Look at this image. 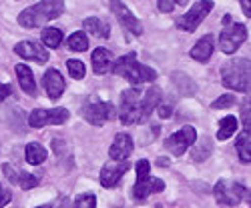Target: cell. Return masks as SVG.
Masks as SVG:
<instances>
[{
	"instance_id": "1",
	"label": "cell",
	"mask_w": 251,
	"mask_h": 208,
	"mask_svg": "<svg viewBox=\"0 0 251 208\" xmlns=\"http://www.w3.org/2000/svg\"><path fill=\"white\" fill-rule=\"evenodd\" d=\"M62 12H65V2L62 0H40L38 4L18 14V22L25 28H36L40 24L58 18Z\"/></svg>"
},
{
	"instance_id": "2",
	"label": "cell",
	"mask_w": 251,
	"mask_h": 208,
	"mask_svg": "<svg viewBox=\"0 0 251 208\" xmlns=\"http://www.w3.org/2000/svg\"><path fill=\"white\" fill-rule=\"evenodd\" d=\"M113 72L117 76L127 78L133 86L147 84V82H153L157 78V72L153 68H149V66L141 64V62L137 60V54L135 52L125 54L117 62H113Z\"/></svg>"
},
{
	"instance_id": "3",
	"label": "cell",
	"mask_w": 251,
	"mask_h": 208,
	"mask_svg": "<svg viewBox=\"0 0 251 208\" xmlns=\"http://www.w3.org/2000/svg\"><path fill=\"white\" fill-rule=\"evenodd\" d=\"M249 58H231L221 66V82L225 88L249 92Z\"/></svg>"
},
{
	"instance_id": "4",
	"label": "cell",
	"mask_w": 251,
	"mask_h": 208,
	"mask_svg": "<svg viewBox=\"0 0 251 208\" xmlns=\"http://www.w3.org/2000/svg\"><path fill=\"white\" fill-rule=\"evenodd\" d=\"M165 190V182L161 178L151 176V164L149 160L141 158L137 162V182H135V188H133V196L137 200H145L149 194H157Z\"/></svg>"
},
{
	"instance_id": "5",
	"label": "cell",
	"mask_w": 251,
	"mask_h": 208,
	"mask_svg": "<svg viewBox=\"0 0 251 208\" xmlns=\"http://www.w3.org/2000/svg\"><path fill=\"white\" fill-rule=\"evenodd\" d=\"M119 120L125 126L131 124H141V92L137 86L127 88L121 92V102H119Z\"/></svg>"
},
{
	"instance_id": "6",
	"label": "cell",
	"mask_w": 251,
	"mask_h": 208,
	"mask_svg": "<svg viewBox=\"0 0 251 208\" xmlns=\"http://www.w3.org/2000/svg\"><path fill=\"white\" fill-rule=\"evenodd\" d=\"M213 194H215V200L221 206H237L245 198L249 202V188H245L241 182L219 180L215 184V188H213Z\"/></svg>"
},
{
	"instance_id": "7",
	"label": "cell",
	"mask_w": 251,
	"mask_h": 208,
	"mask_svg": "<svg viewBox=\"0 0 251 208\" xmlns=\"http://www.w3.org/2000/svg\"><path fill=\"white\" fill-rule=\"evenodd\" d=\"M213 10V2L211 0H199L197 4H193L189 10H187L181 18H177V28L185 30V32H193L197 30V26L207 18V14Z\"/></svg>"
},
{
	"instance_id": "8",
	"label": "cell",
	"mask_w": 251,
	"mask_h": 208,
	"mask_svg": "<svg viewBox=\"0 0 251 208\" xmlns=\"http://www.w3.org/2000/svg\"><path fill=\"white\" fill-rule=\"evenodd\" d=\"M80 114H82V118H85L89 124H93V126H102L107 120L117 116V110H115V106L111 102L91 100V102H87L85 106H82Z\"/></svg>"
},
{
	"instance_id": "9",
	"label": "cell",
	"mask_w": 251,
	"mask_h": 208,
	"mask_svg": "<svg viewBox=\"0 0 251 208\" xmlns=\"http://www.w3.org/2000/svg\"><path fill=\"white\" fill-rule=\"evenodd\" d=\"M71 112L67 108H36L28 116V124L32 128H45V126H58L69 120Z\"/></svg>"
},
{
	"instance_id": "10",
	"label": "cell",
	"mask_w": 251,
	"mask_h": 208,
	"mask_svg": "<svg viewBox=\"0 0 251 208\" xmlns=\"http://www.w3.org/2000/svg\"><path fill=\"white\" fill-rule=\"evenodd\" d=\"M247 40V28L245 24L233 22V24H225V28L219 34V48L225 54H233L237 48Z\"/></svg>"
},
{
	"instance_id": "11",
	"label": "cell",
	"mask_w": 251,
	"mask_h": 208,
	"mask_svg": "<svg viewBox=\"0 0 251 208\" xmlns=\"http://www.w3.org/2000/svg\"><path fill=\"white\" fill-rule=\"evenodd\" d=\"M195 140H197L195 128L193 126H183L181 130H177L171 136L165 138V148H167V152H171L173 156H181Z\"/></svg>"
},
{
	"instance_id": "12",
	"label": "cell",
	"mask_w": 251,
	"mask_h": 208,
	"mask_svg": "<svg viewBox=\"0 0 251 208\" xmlns=\"http://www.w3.org/2000/svg\"><path fill=\"white\" fill-rule=\"evenodd\" d=\"M111 4V10L113 14L119 18V24H123V28H127L131 34L135 36H141L143 34V26H141V20L125 6V2H121V0H109Z\"/></svg>"
},
{
	"instance_id": "13",
	"label": "cell",
	"mask_w": 251,
	"mask_h": 208,
	"mask_svg": "<svg viewBox=\"0 0 251 208\" xmlns=\"http://www.w3.org/2000/svg\"><path fill=\"white\" fill-rule=\"evenodd\" d=\"M129 168H131V164L127 160H113L111 158V162L104 164L102 170H100V186L102 188H115L119 184V180L123 178V174Z\"/></svg>"
},
{
	"instance_id": "14",
	"label": "cell",
	"mask_w": 251,
	"mask_h": 208,
	"mask_svg": "<svg viewBox=\"0 0 251 208\" xmlns=\"http://www.w3.org/2000/svg\"><path fill=\"white\" fill-rule=\"evenodd\" d=\"M14 52L18 56H23L25 60H32L36 64H47L49 60V52L45 48V44L36 42V40H23L14 46Z\"/></svg>"
},
{
	"instance_id": "15",
	"label": "cell",
	"mask_w": 251,
	"mask_h": 208,
	"mask_svg": "<svg viewBox=\"0 0 251 208\" xmlns=\"http://www.w3.org/2000/svg\"><path fill=\"white\" fill-rule=\"evenodd\" d=\"M43 86L50 100H58L62 92H65V78H62V74L56 68H50L43 76Z\"/></svg>"
},
{
	"instance_id": "16",
	"label": "cell",
	"mask_w": 251,
	"mask_h": 208,
	"mask_svg": "<svg viewBox=\"0 0 251 208\" xmlns=\"http://www.w3.org/2000/svg\"><path fill=\"white\" fill-rule=\"evenodd\" d=\"M133 148H135V142H133L131 134H127V132H119V134L115 136V142L111 144L109 154H111L113 160H127V158L131 156Z\"/></svg>"
},
{
	"instance_id": "17",
	"label": "cell",
	"mask_w": 251,
	"mask_h": 208,
	"mask_svg": "<svg viewBox=\"0 0 251 208\" xmlns=\"http://www.w3.org/2000/svg\"><path fill=\"white\" fill-rule=\"evenodd\" d=\"M161 88L159 86H151L147 92H145V96L141 98V124L147 122L151 118V114L155 112V108L161 104Z\"/></svg>"
},
{
	"instance_id": "18",
	"label": "cell",
	"mask_w": 251,
	"mask_h": 208,
	"mask_svg": "<svg viewBox=\"0 0 251 208\" xmlns=\"http://www.w3.org/2000/svg\"><path fill=\"white\" fill-rule=\"evenodd\" d=\"M2 172L12 184H18L23 190H30L34 186H38V176L28 174V172H16L10 164H2Z\"/></svg>"
},
{
	"instance_id": "19",
	"label": "cell",
	"mask_w": 251,
	"mask_h": 208,
	"mask_svg": "<svg viewBox=\"0 0 251 208\" xmlns=\"http://www.w3.org/2000/svg\"><path fill=\"white\" fill-rule=\"evenodd\" d=\"M91 60H93V70H95V74L100 76V74H107V72L113 68L115 56H113V52L107 50V48H97V50L93 52Z\"/></svg>"
},
{
	"instance_id": "20",
	"label": "cell",
	"mask_w": 251,
	"mask_h": 208,
	"mask_svg": "<svg viewBox=\"0 0 251 208\" xmlns=\"http://www.w3.org/2000/svg\"><path fill=\"white\" fill-rule=\"evenodd\" d=\"M213 48H215V38L211 34H205L203 38L197 40V44L191 48V58L197 60V62H207L213 54Z\"/></svg>"
},
{
	"instance_id": "21",
	"label": "cell",
	"mask_w": 251,
	"mask_h": 208,
	"mask_svg": "<svg viewBox=\"0 0 251 208\" xmlns=\"http://www.w3.org/2000/svg\"><path fill=\"white\" fill-rule=\"evenodd\" d=\"M14 72H16V78H18L20 88H23L28 96H32V98H34V96L38 94V90H36V80H34L32 70H30L26 64H16Z\"/></svg>"
},
{
	"instance_id": "22",
	"label": "cell",
	"mask_w": 251,
	"mask_h": 208,
	"mask_svg": "<svg viewBox=\"0 0 251 208\" xmlns=\"http://www.w3.org/2000/svg\"><path fill=\"white\" fill-rule=\"evenodd\" d=\"M171 84H173V88H177L179 90V94H183V96H193L195 92H197V84L195 82L187 76V74H183V72H173L171 74Z\"/></svg>"
},
{
	"instance_id": "23",
	"label": "cell",
	"mask_w": 251,
	"mask_h": 208,
	"mask_svg": "<svg viewBox=\"0 0 251 208\" xmlns=\"http://www.w3.org/2000/svg\"><path fill=\"white\" fill-rule=\"evenodd\" d=\"M82 28L95 36H99V38H109V34H111V26L97 16H89V18L82 20Z\"/></svg>"
},
{
	"instance_id": "24",
	"label": "cell",
	"mask_w": 251,
	"mask_h": 208,
	"mask_svg": "<svg viewBox=\"0 0 251 208\" xmlns=\"http://www.w3.org/2000/svg\"><path fill=\"white\" fill-rule=\"evenodd\" d=\"M191 146H193L191 158H193L195 162H203V160H207L209 156H211V152H213V142H211V138H207V136L199 138V142H197V144L193 142Z\"/></svg>"
},
{
	"instance_id": "25",
	"label": "cell",
	"mask_w": 251,
	"mask_h": 208,
	"mask_svg": "<svg viewBox=\"0 0 251 208\" xmlns=\"http://www.w3.org/2000/svg\"><path fill=\"white\" fill-rule=\"evenodd\" d=\"M25 156H26V162L32 164V166H38V164H43L47 160V150L43 144H38V142H30L26 150H25Z\"/></svg>"
},
{
	"instance_id": "26",
	"label": "cell",
	"mask_w": 251,
	"mask_h": 208,
	"mask_svg": "<svg viewBox=\"0 0 251 208\" xmlns=\"http://www.w3.org/2000/svg\"><path fill=\"white\" fill-rule=\"evenodd\" d=\"M235 148H237L239 160H241L243 164H249V162H251V136H249V132H243V134L237 136Z\"/></svg>"
},
{
	"instance_id": "27",
	"label": "cell",
	"mask_w": 251,
	"mask_h": 208,
	"mask_svg": "<svg viewBox=\"0 0 251 208\" xmlns=\"http://www.w3.org/2000/svg\"><path fill=\"white\" fill-rule=\"evenodd\" d=\"M237 130V118L235 116H225L219 122V130H217V140H227L231 134Z\"/></svg>"
},
{
	"instance_id": "28",
	"label": "cell",
	"mask_w": 251,
	"mask_h": 208,
	"mask_svg": "<svg viewBox=\"0 0 251 208\" xmlns=\"http://www.w3.org/2000/svg\"><path fill=\"white\" fill-rule=\"evenodd\" d=\"M40 40L47 48H58L62 42V32L58 28H45L43 34H40Z\"/></svg>"
},
{
	"instance_id": "29",
	"label": "cell",
	"mask_w": 251,
	"mask_h": 208,
	"mask_svg": "<svg viewBox=\"0 0 251 208\" xmlns=\"http://www.w3.org/2000/svg\"><path fill=\"white\" fill-rule=\"evenodd\" d=\"M69 48L75 52H82L89 48V36L87 32H73L69 36Z\"/></svg>"
},
{
	"instance_id": "30",
	"label": "cell",
	"mask_w": 251,
	"mask_h": 208,
	"mask_svg": "<svg viewBox=\"0 0 251 208\" xmlns=\"http://www.w3.org/2000/svg\"><path fill=\"white\" fill-rule=\"evenodd\" d=\"M73 206H75V208H95V206H97V196H95L93 192H89V194H78V196L75 198Z\"/></svg>"
},
{
	"instance_id": "31",
	"label": "cell",
	"mask_w": 251,
	"mask_h": 208,
	"mask_svg": "<svg viewBox=\"0 0 251 208\" xmlns=\"http://www.w3.org/2000/svg\"><path fill=\"white\" fill-rule=\"evenodd\" d=\"M235 102H237V100H235V96H233L231 92H227V94H223V96H219V98H215V100H213L211 108H215V110H221V108H231Z\"/></svg>"
},
{
	"instance_id": "32",
	"label": "cell",
	"mask_w": 251,
	"mask_h": 208,
	"mask_svg": "<svg viewBox=\"0 0 251 208\" xmlns=\"http://www.w3.org/2000/svg\"><path fill=\"white\" fill-rule=\"evenodd\" d=\"M67 68H69V74L73 76V78H76V80H80V78H85V64H82L80 60H67Z\"/></svg>"
},
{
	"instance_id": "33",
	"label": "cell",
	"mask_w": 251,
	"mask_h": 208,
	"mask_svg": "<svg viewBox=\"0 0 251 208\" xmlns=\"http://www.w3.org/2000/svg\"><path fill=\"white\" fill-rule=\"evenodd\" d=\"M189 0H159V12L167 14V12H173L175 6H185Z\"/></svg>"
},
{
	"instance_id": "34",
	"label": "cell",
	"mask_w": 251,
	"mask_h": 208,
	"mask_svg": "<svg viewBox=\"0 0 251 208\" xmlns=\"http://www.w3.org/2000/svg\"><path fill=\"white\" fill-rule=\"evenodd\" d=\"M249 118H251V116H249V98H245V100L241 102V122H243L245 132L251 130V120H249Z\"/></svg>"
},
{
	"instance_id": "35",
	"label": "cell",
	"mask_w": 251,
	"mask_h": 208,
	"mask_svg": "<svg viewBox=\"0 0 251 208\" xmlns=\"http://www.w3.org/2000/svg\"><path fill=\"white\" fill-rule=\"evenodd\" d=\"M10 198H12L10 190H8V188H4V186H2V184H0V206H4V204H8V202H10Z\"/></svg>"
},
{
	"instance_id": "36",
	"label": "cell",
	"mask_w": 251,
	"mask_h": 208,
	"mask_svg": "<svg viewBox=\"0 0 251 208\" xmlns=\"http://www.w3.org/2000/svg\"><path fill=\"white\" fill-rule=\"evenodd\" d=\"M10 92H12V88H10L8 84H2V82H0V102L6 100V98L10 96Z\"/></svg>"
},
{
	"instance_id": "37",
	"label": "cell",
	"mask_w": 251,
	"mask_h": 208,
	"mask_svg": "<svg viewBox=\"0 0 251 208\" xmlns=\"http://www.w3.org/2000/svg\"><path fill=\"white\" fill-rule=\"evenodd\" d=\"M241 10L247 18H251V0H241Z\"/></svg>"
},
{
	"instance_id": "38",
	"label": "cell",
	"mask_w": 251,
	"mask_h": 208,
	"mask_svg": "<svg viewBox=\"0 0 251 208\" xmlns=\"http://www.w3.org/2000/svg\"><path fill=\"white\" fill-rule=\"evenodd\" d=\"M159 116H161V118H169V116H171V106H167V104L159 106Z\"/></svg>"
},
{
	"instance_id": "39",
	"label": "cell",
	"mask_w": 251,
	"mask_h": 208,
	"mask_svg": "<svg viewBox=\"0 0 251 208\" xmlns=\"http://www.w3.org/2000/svg\"><path fill=\"white\" fill-rule=\"evenodd\" d=\"M157 166H163V168H165V166H169V158H157Z\"/></svg>"
}]
</instances>
